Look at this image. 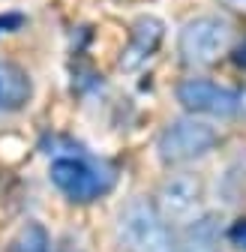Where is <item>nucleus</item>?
<instances>
[{"label": "nucleus", "instance_id": "obj_1", "mask_svg": "<svg viewBox=\"0 0 246 252\" xmlns=\"http://www.w3.org/2000/svg\"><path fill=\"white\" fill-rule=\"evenodd\" d=\"M117 237L126 252H174L168 222L147 198H132L120 210Z\"/></svg>", "mask_w": 246, "mask_h": 252}, {"label": "nucleus", "instance_id": "obj_2", "mask_svg": "<svg viewBox=\"0 0 246 252\" xmlns=\"http://www.w3.org/2000/svg\"><path fill=\"white\" fill-rule=\"evenodd\" d=\"M231 42H234V30L225 18L198 15V18L183 24L177 48L189 66H210V63H216L219 57L228 54Z\"/></svg>", "mask_w": 246, "mask_h": 252}, {"label": "nucleus", "instance_id": "obj_3", "mask_svg": "<svg viewBox=\"0 0 246 252\" xmlns=\"http://www.w3.org/2000/svg\"><path fill=\"white\" fill-rule=\"evenodd\" d=\"M219 135L201 120H174L159 135V159L168 165H183L216 147Z\"/></svg>", "mask_w": 246, "mask_h": 252}, {"label": "nucleus", "instance_id": "obj_4", "mask_svg": "<svg viewBox=\"0 0 246 252\" xmlns=\"http://www.w3.org/2000/svg\"><path fill=\"white\" fill-rule=\"evenodd\" d=\"M51 180L72 201H93L111 189V174L81 156H60L51 162Z\"/></svg>", "mask_w": 246, "mask_h": 252}, {"label": "nucleus", "instance_id": "obj_5", "mask_svg": "<svg viewBox=\"0 0 246 252\" xmlns=\"http://www.w3.org/2000/svg\"><path fill=\"white\" fill-rule=\"evenodd\" d=\"M201 198H204V189H201V180L195 174H171L159 186L153 207L159 210V216L165 222L189 225L201 213Z\"/></svg>", "mask_w": 246, "mask_h": 252}, {"label": "nucleus", "instance_id": "obj_6", "mask_svg": "<svg viewBox=\"0 0 246 252\" xmlns=\"http://www.w3.org/2000/svg\"><path fill=\"white\" fill-rule=\"evenodd\" d=\"M177 102L204 117H231L240 111V93L231 87H222L216 81H204V78H189L177 87Z\"/></svg>", "mask_w": 246, "mask_h": 252}, {"label": "nucleus", "instance_id": "obj_7", "mask_svg": "<svg viewBox=\"0 0 246 252\" xmlns=\"http://www.w3.org/2000/svg\"><path fill=\"white\" fill-rule=\"evenodd\" d=\"M162 36H165L162 21L153 18V15H141L132 24V30H129V45H126V51H123V57H120V69L132 72V69L141 66V63H147L153 54H156Z\"/></svg>", "mask_w": 246, "mask_h": 252}, {"label": "nucleus", "instance_id": "obj_8", "mask_svg": "<svg viewBox=\"0 0 246 252\" xmlns=\"http://www.w3.org/2000/svg\"><path fill=\"white\" fill-rule=\"evenodd\" d=\"M30 96H33V84L27 72L9 60H0V111H21Z\"/></svg>", "mask_w": 246, "mask_h": 252}, {"label": "nucleus", "instance_id": "obj_9", "mask_svg": "<svg viewBox=\"0 0 246 252\" xmlns=\"http://www.w3.org/2000/svg\"><path fill=\"white\" fill-rule=\"evenodd\" d=\"M222 240V225H219V216H198L186 225L180 243H177V252H222L219 246Z\"/></svg>", "mask_w": 246, "mask_h": 252}, {"label": "nucleus", "instance_id": "obj_10", "mask_svg": "<svg viewBox=\"0 0 246 252\" xmlns=\"http://www.w3.org/2000/svg\"><path fill=\"white\" fill-rule=\"evenodd\" d=\"M9 252H51V240H48V231L39 225V222H27L15 240H12V249Z\"/></svg>", "mask_w": 246, "mask_h": 252}, {"label": "nucleus", "instance_id": "obj_11", "mask_svg": "<svg viewBox=\"0 0 246 252\" xmlns=\"http://www.w3.org/2000/svg\"><path fill=\"white\" fill-rule=\"evenodd\" d=\"M228 240H231L237 249L246 252V219H237V222L228 228Z\"/></svg>", "mask_w": 246, "mask_h": 252}, {"label": "nucleus", "instance_id": "obj_12", "mask_svg": "<svg viewBox=\"0 0 246 252\" xmlns=\"http://www.w3.org/2000/svg\"><path fill=\"white\" fill-rule=\"evenodd\" d=\"M222 3H225L228 9H234V12H243V15H246V0H222Z\"/></svg>", "mask_w": 246, "mask_h": 252}]
</instances>
